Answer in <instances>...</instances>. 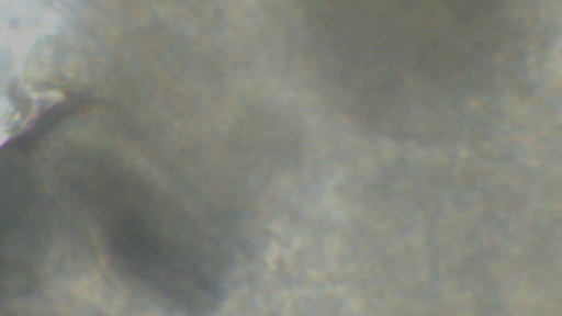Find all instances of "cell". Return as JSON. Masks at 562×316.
I'll use <instances>...</instances> for the list:
<instances>
[{
  "instance_id": "obj_1",
  "label": "cell",
  "mask_w": 562,
  "mask_h": 316,
  "mask_svg": "<svg viewBox=\"0 0 562 316\" xmlns=\"http://www.w3.org/2000/svg\"><path fill=\"white\" fill-rule=\"evenodd\" d=\"M113 268L154 296L190 312L222 300L213 245L183 204L124 158L110 162L83 202Z\"/></svg>"
}]
</instances>
